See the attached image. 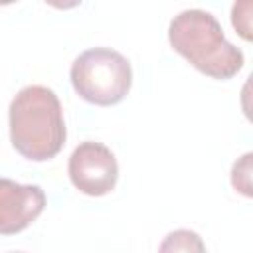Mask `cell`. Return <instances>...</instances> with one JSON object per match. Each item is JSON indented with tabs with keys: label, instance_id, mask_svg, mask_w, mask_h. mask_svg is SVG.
<instances>
[{
	"label": "cell",
	"instance_id": "obj_2",
	"mask_svg": "<svg viewBox=\"0 0 253 253\" xmlns=\"http://www.w3.org/2000/svg\"><path fill=\"white\" fill-rule=\"evenodd\" d=\"M168 40L174 51L213 79H231L243 67L241 49L225 40L219 22L210 12H180L170 22Z\"/></svg>",
	"mask_w": 253,
	"mask_h": 253
},
{
	"label": "cell",
	"instance_id": "obj_3",
	"mask_svg": "<svg viewBox=\"0 0 253 253\" xmlns=\"http://www.w3.org/2000/svg\"><path fill=\"white\" fill-rule=\"evenodd\" d=\"M71 85L75 93L101 107L117 105L132 85V69L125 55L109 47L83 51L71 65Z\"/></svg>",
	"mask_w": 253,
	"mask_h": 253
},
{
	"label": "cell",
	"instance_id": "obj_7",
	"mask_svg": "<svg viewBox=\"0 0 253 253\" xmlns=\"http://www.w3.org/2000/svg\"><path fill=\"white\" fill-rule=\"evenodd\" d=\"M251 158L253 154L247 152L239 158V162L233 164V172H231V184L235 190H239L245 196H251Z\"/></svg>",
	"mask_w": 253,
	"mask_h": 253
},
{
	"label": "cell",
	"instance_id": "obj_4",
	"mask_svg": "<svg viewBox=\"0 0 253 253\" xmlns=\"http://www.w3.org/2000/svg\"><path fill=\"white\" fill-rule=\"evenodd\" d=\"M119 176V166L113 152L101 142H81L69 156L71 184L87 196L109 194Z\"/></svg>",
	"mask_w": 253,
	"mask_h": 253
},
{
	"label": "cell",
	"instance_id": "obj_9",
	"mask_svg": "<svg viewBox=\"0 0 253 253\" xmlns=\"http://www.w3.org/2000/svg\"><path fill=\"white\" fill-rule=\"evenodd\" d=\"M12 253H22V251H12Z\"/></svg>",
	"mask_w": 253,
	"mask_h": 253
},
{
	"label": "cell",
	"instance_id": "obj_5",
	"mask_svg": "<svg viewBox=\"0 0 253 253\" xmlns=\"http://www.w3.org/2000/svg\"><path fill=\"white\" fill-rule=\"evenodd\" d=\"M45 208V194L36 184H18L0 178V233L12 235L26 229Z\"/></svg>",
	"mask_w": 253,
	"mask_h": 253
},
{
	"label": "cell",
	"instance_id": "obj_6",
	"mask_svg": "<svg viewBox=\"0 0 253 253\" xmlns=\"http://www.w3.org/2000/svg\"><path fill=\"white\" fill-rule=\"evenodd\" d=\"M158 253H206V245L196 231L176 229L162 239Z\"/></svg>",
	"mask_w": 253,
	"mask_h": 253
},
{
	"label": "cell",
	"instance_id": "obj_8",
	"mask_svg": "<svg viewBox=\"0 0 253 253\" xmlns=\"http://www.w3.org/2000/svg\"><path fill=\"white\" fill-rule=\"evenodd\" d=\"M249 10H251V6L245 10V14H241L239 12V4H235L233 6V16H231V22H233V26H235V30L245 38V40H251V24H249Z\"/></svg>",
	"mask_w": 253,
	"mask_h": 253
},
{
	"label": "cell",
	"instance_id": "obj_1",
	"mask_svg": "<svg viewBox=\"0 0 253 253\" xmlns=\"http://www.w3.org/2000/svg\"><path fill=\"white\" fill-rule=\"evenodd\" d=\"M10 140L30 160L53 158L65 142L63 111L57 95L43 85L18 91L10 103Z\"/></svg>",
	"mask_w": 253,
	"mask_h": 253
}]
</instances>
